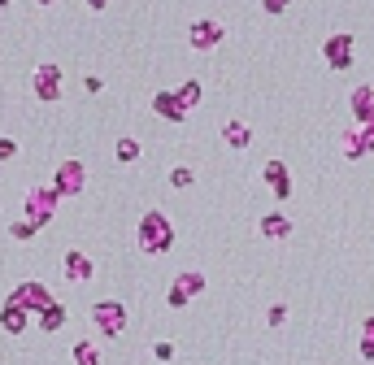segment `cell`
Wrapping results in <instances>:
<instances>
[{
	"mask_svg": "<svg viewBox=\"0 0 374 365\" xmlns=\"http://www.w3.org/2000/svg\"><path fill=\"white\" fill-rule=\"evenodd\" d=\"M135 156H139L135 140H118V161H135Z\"/></svg>",
	"mask_w": 374,
	"mask_h": 365,
	"instance_id": "13",
	"label": "cell"
},
{
	"mask_svg": "<svg viewBox=\"0 0 374 365\" xmlns=\"http://www.w3.org/2000/svg\"><path fill=\"white\" fill-rule=\"evenodd\" d=\"M39 5H53V0H39Z\"/></svg>",
	"mask_w": 374,
	"mask_h": 365,
	"instance_id": "20",
	"label": "cell"
},
{
	"mask_svg": "<svg viewBox=\"0 0 374 365\" xmlns=\"http://www.w3.org/2000/svg\"><path fill=\"white\" fill-rule=\"evenodd\" d=\"M92 318H96V326H101L105 335H118L122 330V304H96V313H92Z\"/></svg>",
	"mask_w": 374,
	"mask_h": 365,
	"instance_id": "2",
	"label": "cell"
},
{
	"mask_svg": "<svg viewBox=\"0 0 374 365\" xmlns=\"http://www.w3.org/2000/svg\"><path fill=\"white\" fill-rule=\"evenodd\" d=\"M157 113H166V118H174V122H183V118H187V104L179 100V92H161V96H157Z\"/></svg>",
	"mask_w": 374,
	"mask_h": 365,
	"instance_id": "4",
	"label": "cell"
},
{
	"mask_svg": "<svg viewBox=\"0 0 374 365\" xmlns=\"http://www.w3.org/2000/svg\"><path fill=\"white\" fill-rule=\"evenodd\" d=\"M348 48H353V44H348V35H339V39H331V44H327V57H331V66H335V70H344V66H348Z\"/></svg>",
	"mask_w": 374,
	"mask_h": 365,
	"instance_id": "8",
	"label": "cell"
},
{
	"mask_svg": "<svg viewBox=\"0 0 374 365\" xmlns=\"http://www.w3.org/2000/svg\"><path fill=\"white\" fill-rule=\"evenodd\" d=\"M222 140H227L231 148H248V144H253V130H248V122H227Z\"/></svg>",
	"mask_w": 374,
	"mask_h": 365,
	"instance_id": "6",
	"label": "cell"
},
{
	"mask_svg": "<svg viewBox=\"0 0 374 365\" xmlns=\"http://www.w3.org/2000/svg\"><path fill=\"white\" fill-rule=\"evenodd\" d=\"M79 182H83V166H79V161L61 166V174H57V187H61V192H79Z\"/></svg>",
	"mask_w": 374,
	"mask_h": 365,
	"instance_id": "7",
	"label": "cell"
},
{
	"mask_svg": "<svg viewBox=\"0 0 374 365\" xmlns=\"http://www.w3.org/2000/svg\"><path fill=\"white\" fill-rule=\"evenodd\" d=\"M222 44V26L218 22H196L192 26V48H213Z\"/></svg>",
	"mask_w": 374,
	"mask_h": 365,
	"instance_id": "3",
	"label": "cell"
},
{
	"mask_svg": "<svg viewBox=\"0 0 374 365\" xmlns=\"http://www.w3.org/2000/svg\"><path fill=\"white\" fill-rule=\"evenodd\" d=\"M174 244V226L161 218V214H148L144 222H139V248L144 252H161V248H170Z\"/></svg>",
	"mask_w": 374,
	"mask_h": 365,
	"instance_id": "1",
	"label": "cell"
},
{
	"mask_svg": "<svg viewBox=\"0 0 374 365\" xmlns=\"http://www.w3.org/2000/svg\"><path fill=\"white\" fill-rule=\"evenodd\" d=\"M266 182H270V187H279V196H287V178H283V166L279 161L266 166Z\"/></svg>",
	"mask_w": 374,
	"mask_h": 365,
	"instance_id": "9",
	"label": "cell"
},
{
	"mask_svg": "<svg viewBox=\"0 0 374 365\" xmlns=\"http://www.w3.org/2000/svg\"><path fill=\"white\" fill-rule=\"evenodd\" d=\"M174 357V344H157V361H170Z\"/></svg>",
	"mask_w": 374,
	"mask_h": 365,
	"instance_id": "16",
	"label": "cell"
},
{
	"mask_svg": "<svg viewBox=\"0 0 374 365\" xmlns=\"http://www.w3.org/2000/svg\"><path fill=\"white\" fill-rule=\"evenodd\" d=\"M87 5H92V9H105V5H109V0H87Z\"/></svg>",
	"mask_w": 374,
	"mask_h": 365,
	"instance_id": "19",
	"label": "cell"
},
{
	"mask_svg": "<svg viewBox=\"0 0 374 365\" xmlns=\"http://www.w3.org/2000/svg\"><path fill=\"white\" fill-rule=\"evenodd\" d=\"M35 87H39V96L53 100V96H57V70H44V74L35 78Z\"/></svg>",
	"mask_w": 374,
	"mask_h": 365,
	"instance_id": "10",
	"label": "cell"
},
{
	"mask_svg": "<svg viewBox=\"0 0 374 365\" xmlns=\"http://www.w3.org/2000/svg\"><path fill=\"white\" fill-rule=\"evenodd\" d=\"M261 235L279 240V235H287V222H283V218H261Z\"/></svg>",
	"mask_w": 374,
	"mask_h": 365,
	"instance_id": "11",
	"label": "cell"
},
{
	"mask_svg": "<svg viewBox=\"0 0 374 365\" xmlns=\"http://www.w3.org/2000/svg\"><path fill=\"white\" fill-rule=\"evenodd\" d=\"M266 9H270V13H279V9H287V0H266Z\"/></svg>",
	"mask_w": 374,
	"mask_h": 365,
	"instance_id": "17",
	"label": "cell"
},
{
	"mask_svg": "<svg viewBox=\"0 0 374 365\" xmlns=\"http://www.w3.org/2000/svg\"><path fill=\"white\" fill-rule=\"evenodd\" d=\"M0 5H9V0H0Z\"/></svg>",
	"mask_w": 374,
	"mask_h": 365,
	"instance_id": "21",
	"label": "cell"
},
{
	"mask_svg": "<svg viewBox=\"0 0 374 365\" xmlns=\"http://www.w3.org/2000/svg\"><path fill=\"white\" fill-rule=\"evenodd\" d=\"M196 96H201V83H187V87L179 92V100L187 104V109H192V104H196Z\"/></svg>",
	"mask_w": 374,
	"mask_h": 365,
	"instance_id": "14",
	"label": "cell"
},
{
	"mask_svg": "<svg viewBox=\"0 0 374 365\" xmlns=\"http://www.w3.org/2000/svg\"><path fill=\"white\" fill-rule=\"evenodd\" d=\"M0 156H13V140H0Z\"/></svg>",
	"mask_w": 374,
	"mask_h": 365,
	"instance_id": "18",
	"label": "cell"
},
{
	"mask_svg": "<svg viewBox=\"0 0 374 365\" xmlns=\"http://www.w3.org/2000/svg\"><path fill=\"white\" fill-rule=\"evenodd\" d=\"M170 178H174V187H187V182H192V174H187V170H174Z\"/></svg>",
	"mask_w": 374,
	"mask_h": 365,
	"instance_id": "15",
	"label": "cell"
},
{
	"mask_svg": "<svg viewBox=\"0 0 374 365\" xmlns=\"http://www.w3.org/2000/svg\"><path fill=\"white\" fill-rule=\"evenodd\" d=\"M74 357H79V365H101V352H96V344H79V348H74Z\"/></svg>",
	"mask_w": 374,
	"mask_h": 365,
	"instance_id": "12",
	"label": "cell"
},
{
	"mask_svg": "<svg viewBox=\"0 0 374 365\" xmlns=\"http://www.w3.org/2000/svg\"><path fill=\"white\" fill-rule=\"evenodd\" d=\"M66 270H70L74 283H87V278H92V261H87L83 252H66Z\"/></svg>",
	"mask_w": 374,
	"mask_h": 365,
	"instance_id": "5",
	"label": "cell"
}]
</instances>
